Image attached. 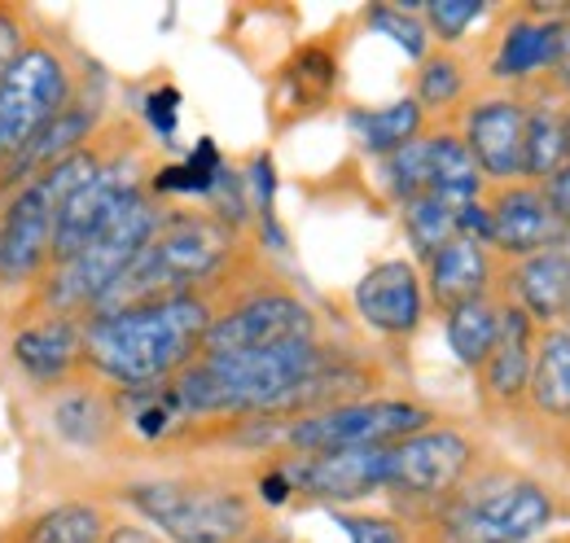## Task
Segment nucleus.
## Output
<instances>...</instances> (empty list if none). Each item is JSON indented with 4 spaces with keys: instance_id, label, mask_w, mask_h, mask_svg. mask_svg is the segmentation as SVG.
<instances>
[{
    "instance_id": "1",
    "label": "nucleus",
    "mask_w": 570,
    "mask_h": 543,
    "mask_svg": "<svg viewBox=\"0 0 570 543\" xmlns=\"http://www.w3.org/2000/svg\"><path fill=\"white\" fill-rule=\"evenodd\" d=\"M212 320V307L198 294H180L149 307H124V312H88L83 364L106 382L124 386L128 395L167 386L203 355Z\"/></svg>"
},
{
    "instance_id": "2",
    "label": "nucleus",
    "mask_w": 570,
    "mask_h": 543,
    "mask_svg": "<svg viewBox=\"0 0 570 543\" xmlns=\"http://www.w3.org/2000/svg\"><path fill=\"white\" fill-rule=\"evenodd\" d=\"M330 355L316 342H289L273 351L242 355H198L185 373L171 377V395L185 416L215 412H282L285 399L312 382Z\"/></svg>"
},
{
    "instance_id": "3",
    "label": "nucleus",
    "mask_w": 570,
    "mask_h": 543,
    "mask_svg": "<svg viewBox=\"0 0 570 543\" xmlns=\"http://www.w3.org/2000/svg\"><path fill=\"white\" fill-rule=\"evenodd\" d=\"M233 250V228H224L215 215H176L163 219L158 233L149 237L132 268L124 272L110 294L92 312H124V307H149L167 303L180 294H194L198 280L224 268Z\"/></svg>"
},
{
    "instance_id": "4",
    "label": "nucleus",
    "mask_w": 570,
    "mask_h": 543,
    "mask_svg": "<svg viewBox=\"0 0 570 543\" xmlns=\"http://www.w3.org/2000/svg\"><path fill=\"white\" fill-rule=\"evenodd\" d=\"M158 224H163L158 206H149L141 189H128L119 206L110 210V219L92 233V241L83 250H75L67 264H53V280L45 285L49 316L92 312L110 294V285L132 268V259L149 246Z\"/></svg>"
},
{
    "instance_id": "5",
    "label": "nucleus",
    "mask_w": 570,
    "mask_h": 543,
    "mask_svg": "<svg viewBox=\"0 0 570 543\" xmlns=\"http://www.w3.org/2000/svg\"><path fill=\"white\" fill-rule=\"evenodd\" d=\"M106 158L97 149H79L58 167L27 180L0 215V280H31L45 264H53V224L79 185L97 176Z\"/></svg>"
},
{
    "instance_id": "6",
    "label": "nucleus",
    "mask_w": 570,
    "mask_h": 543,
    "mask_svg": "<svg viewBox=\"0 0 570 543\" xmlns=\"http://www.w3.org/2000/svg\"><path fill=\"white\" fill-rule=\"evenodd\" d=\"M124 500L171 543H242L255 526L250 500L242 491L207 482H176V477L128 482Z\"/></svg>"
},
{
    "instance_id": "7",
    "label": "nucleus",
    "mask_w": 570,
    "mask_h": 543,
    "mask_svg": "<svg viewBox=\"0 0 570 543\" xmlns=\"http://www.w3.org/2000/svg\"><path fill=\"white\" fill-rule=\"evenodd\" d=\"M75 97L67 58L49 40H27L0 75V162H13Z\"/></svg>"
},
{
    "instance_id": "8",
    "label": "nucleus",
    "mask_w": 570,
    "mask_h": 543,
    "mask_svg": "<svg viewBox=\"0 0 570 543\" xmlns=\"http://www.w3.org/2000/svg\"><path fill=\"white\" fill-rule=\"evenodd\" d=\"M430 407L409 399H352V404L325 407L312 416H298L285 430V443L298 456H321V452H347V447H386L409 434L430 430Z\"/></svg>"
},
{
    "instance_id": "9",
    "label": "nucleus",
    "mask_w": 570,
    "mask_h": 543,
    "mask_svg": "<svg viewBox=\"0 0 570 543\" xmlns=\"http://www.w3.org/2000/svg\"><path fill=\"white\" fill-rule=\"evenodd\" d=\"M553 517L549 495L535 482H492L452 500L443 513L439 540L443 543H527L540 535Z\"/></svg>"
},
{
    "instance_id": "10",
    "label": "nucleus",
    "mask_w": 570,
    "mask_h": 543,
    "mask_svg": "<svg viewBox=\"0 0 570 543\" xmlns=\"http://www.w3.org/2000/svg\"><path fill=\"white\" fill-rule=\"evenodd\" d=\"M289 342H316V320L294 294H255L212 320L203 355H242V351H273Z\"/></svg>"
},
{
    "instance_id": "11",
    "label": "nucleus",
    "mask_w": 570,
    "mask_h": 543,
    "mask_svg": "<svg viewBox=\"0 0 570 543\" xmlns=\"http://www.w3.org/2000/svg\"><path fill=\"white\" fill-rule=\"evenodd\" d=\"M470 461H474V447L465 434L422 430L400 443H386V486L404 495L439 500L461 486V477L470 474Z\"/></svg>"
},
{
    "instance_id": "12",
    "label": "nucleus",
    "mask_w": 570,
    "mask_h": 543,
    "mask_svg": "<svg viewBox=\"0 0 570 543\" xmlns=\"http://www.w3.org/2000/svg\"><path fill=\"white\" fill-rule=\"evenodd\" d=\"M294 491L325 500V504H352L386 486V447H347V452H321L298 456L282 470Z\"/></svg>"
},
{
    "instance_id": "13",
    "label": "nucleus",
    "mask_w": 570,
    "mask_h": 543,
    "mask_svg": "<svg viewBox=\"0 0 570 543\" xmlns=\"http://www.w3.org/2000/svg\"><path fill=\"white\" fill-rule=\"evenodd\" d=\"M352 298H356L360 320L386 338L417 334V325L426 316V289H422V276L409 259H386V264L368 268L356 280Z\"/></svg>"
},
{
    "instance_id": "14",
    "label": "nucleus",
    "mask_w": 570,
    "mask_h": 543,
    "mask_svg": "<svg viewBox=\"0 0 570 543\" xmlns=\"http://www.w3.org/2000/svg\"><path fill=\"white\" fill-rule=\"evenodd\" d=\"M137 189V180L128 176V162H101L97 176L88 185H79L67 206L58 210V224H53V264H67L75 250H83L92 241V233L110 219V210L119 206V198Z\"/></svg>"
},
{
    "instance_id": "15",
    "label": "nucleus",
    "mask_w": 570,
    "mask_h": 543,
    "mask_svg": "<svg viewBox=\"0 0 570 543\" xmlns=\"http://www.w3.org/2000/svg\"><path fill=\"white\" fill-rule=\"evenodd\" d=\"M522 140H527V110L509 97L479 101L465 119V149L483 176L513 180L522 176Z\"/></svg>"
},
{
    "instance_id": "16",
    "label": "nucleus",
    "mask_w": 570,
    "mask_h": 543,
    "mask_svg": "<svg viewBox=\"0 0 570 543\" xmlns=\"http://www.w3.org/2000/svg\"><path fill=\"white\" fill-rule=\"evenodd\" d=\"M9 355L36 386H58L83 364V320L40 316V320H31L13 334Z\"/></svg>"
},
{
    "instance_id": "17",
    "label": "nucleus",
    "mask_w": 570,
    "mask_h": 543,
    "mask_svg": "<svg viewBox=\"0 0 570 543\" xmlns=\"http://www.w3.org/2000/svg\"><path fill=\"white\" fill-rule=\"evenodd\" d=\"M562 237V219L549 210L540 189H504L488 210V241L504 255H540Z\"/></svg>"
},
{
    "instance_id": "18",
    "label": "nucleus",
    "mask_w": 570,
    "mask_h": 543,
    "mask_svg": "<svg viewBox=\"0 0 570 543\" xmlns=\"http://www.w3.org/2000/svg\"><path fill=\"white\" fill-rule=\"evenodd\" d=\"M488 276H492L488 250L474 237H461V233L426 259V285L439 312H452L461 303L488 298Z\"/></svg>"
},
{
    "instance_id": "19",
    "label": "nucleus",
    "mask_w": 570,
    "mask_h": 543,
    "mask_svg": "<svg viewBox=\"0 0 570 543\" xmlns=\"http://www.w3.org/2000/svg\"><path fill=\"white\" fill-rule=\"evenodd\" d=\"M426 198H434V203L452 206V210H465V206L479 203L483 171L470 158L461 136H426Z\"/></svg>"
},
{
    "instance_id": "20",
    "label": "nucleus",
    "mask_w": 570,
    "mask_h": 543,
    "mask_svg": "<svg viewBox=\"0 0 570 543\" xmlns=\"http://www.w3.org/2000/svg\"><path fill=\"white\" fill-rule=\"evenodd\" d=\"M483 377L497 399H518L531 386V316L522 307H500V334Z\"/></svg>"
},
{
    "instance_id": "21",
    "label": "nucleus",
    "mask_w": 570,
    "mask_h": 543,
    "mask_svg": "<svg viewBox=\"0 0 570 543\" xmlns=\"http://www.w3.org/2000/svg\"><path fill=\"white\" fill-rule=\"evenodd\" d=\"M513 294H518V307L531 316V320H558L570 312V264L558 250H540L531 259H522L513 272Z\"/></svg>"
},
{
    "instance_id": "22",
    "label": "nucleus",
    "mask_w": 570,
    "mask_h": 543,
    "mask_svg": "<svg viewBox=\"0 0 570 543\" xmlns=\"http://www.w3.org/2000/svg\"><path fill=\"white\" fill-rule=\"evenodd\" d=\"M352 132L360 136V145L377 158H391L400 154L404 145H413L422 136V106L413 97H400L391 106H377V110H352Z\"/></svg>"
},
{
    "instance_id": "23",
    "label": "nucleus",
    "mask_w": 570,
    "mask_h": 543,
    "mask_svg": "<svg viewBox=\"0 0 570 543\" xmlns=\"http://www.w3.org/2000/svg\"><path fill=\"white\" fill-rule=\"evenodd\" d=\"M558 31H562V22H531V18L513 22L504 31V40H500L492 75L497 79H527L540 67H549L553 49H558Z\"/></svg>"
},
{
    "instance_id": "24",
    "label": "nucleus",
    "mask_w": 570,
    "mask_h": 543,
    "mask_svg": "<svg viewBox=\"0 0 570 543\" xmlns=\"http://www.w3.org/2000/svg\"><path fill=\"white\" fill-rule=\"evenodd\" d=\"M106 513L97 504H83V500H67V504H53L45 513H36L18 543H101L106 540Z\"/></svg>"
},
{
    "instance_id": "25",
    "label": "nucleus",
    "mask_w": 570,
    "mask_h": 543,
    "mask_svg": "<svg viewBox=\"0 0 570 543\" xmlns=\"http://www.w3.org/2000/svg\"><path fill=\"white\" fill-rule=\"evenodd\" d=\"M500 334V307L488 298L461 303L448 312V346L465 368H483Z\"/></svg>"
},
{
    "instance_id": "26",
    "label": "nucleus",
    "mask_w": 570,
    "mask_h": 543,
    "mask_svg": "<svg viewBox=\"0 0 570 543\" xmlns=\"http://www.w3.org/2000/svg\"><path fill=\"white\" fill-rule=\"evenodd\" d=\"M570 162L567 115H553L549 106L527 110V140H522V176L549 180Z\"/></svg>"
},
{
    "instance_id": "27",
    "label": "nucleus",
    "mask_w": 570,
    "mask_h": 543,
    "mask_svg": "<svg viewBox=\"0 0 570 543\" xmlns=\"http://www.w3.org/2000/svg\"><path fill=\"white\" fill-rule=\"evenodd\" d=\"M531 399L549 416H570V334H549L531 359Z\"/></svg>"
},
{
    "instance_id": "28",
    "label": "nucleus",
    "mask_w": 570,
    "mask_h": 543,
    "mask_svg": "<svg viewBox=\"0 0 570 543\" xmlns=\"http://www.w3.org/2000/svg\"><path fill=\"white\" fill-rule=\"evenodd\" d=\"M334 79H338L334 53L321 49V45H312V49H303V53L285 67L282 92L289 97V106H298V110H316V106L334 92Z\"/></svg>"
},
{
    "instance_id": "29",
    "label": "nucleus",
    "mask_w": 570,
    "mask_h": 543,
    "mask_svg": "<svg viewBox=\"0 0 570 543\" xmlns=\"http://www.w3.org/2000/svg\"><path fill=\"white\" fill-rule=\"evenodd\" d=\"M110 416H115V407L106 404L97 391H71L53 404V425L75 447H97L110 430Z\"/></svg>"
},
{
    "instance_id": "30",
    "label": "nucleus",
    "mask_w": 570,
    "mask_h": 543,
    "mask_svg": "<svg viewBox=\"0 0 570 543\" xmlns=\"http://www.w3.org/2000/svg\"><path fill=\"white\" fill-rule=\"evenodd\" d=\"M404 228H409L413 250L430 259L439 246H448L461 233V210L434 203V198H413V203H404Z\"/></svg>"
},
{
    "instance_id": "31",
    "label": "nucleus",
    "mask_w": 570,
    "mask_h": 543,
    "mask_svg": "<svg viewBox=\"0 0 570 543\" xmlns=\"http://www.w3.org/2000/svg\"><path fill=\"white\" fill-rule=\"evenodd\" d=\"M224 171V162H219V154H215L212 140H203L185 162H176V167H163L158 176H154V189L158 194H212L215 189V176Z\"/></svg>"
},
{
    "instance_id": "32",
    "label": "nucleus",
    "mask_w": 570,
    "mask_h": 543,
    "mask_svg": "<svg viewBox=\"0 0 570 543\" xmlns=\"http://www.w3.org/2000/svg\"><path fill=\"white\" fill-rule=\"evenodd\" d=\"M368 27L382 31L386 40H395L409 58H426L430 31L417 22V4H373L368 9Z\"/></svg>"
},
{
    "instance_id": "33",
    "label": "nucleus",
    "mask_w": 570,
    "mask_h": 543,
    "mask_svg": "<svg viewBox=\"0 0 570 543\" xmlns=\"http://www.w3.org/2000/svg\"><path fill=\"white\" fill-rule=\"evenodd\" d=\"M417 13L426 18V31L430 36H439V40H461L483 13H488V4L483 0H430V4H417Z\"/></svg>"
},
{
    "instance_id": "34",
    "label": "nucleus",
    "mask_w": 570,
    "mask_h": 543,
    "mask_svg": "<svg viewBox=\"0 0 570 543\" xmlns=\"http://www.w3.org/2000/svg\"><path fill=\"white\" fill-rule=\"evenodd\" d=\"M461 88H465V75L461 67L452 62V58H426L422 70H417V106H452L456 97H461Z\"/></svg>"
},
{
    "instance_id": "35",
    "label": "nucleus",
    "mask_w": 570,
    "mask_h": 543,
    "mask_svg": "<svg viewBox=\"0 0 570 543\" xmlns=\"http://www.w3.org/2000/svg\"><path fill=\"white\" fill-rule=\"evenodd\" d=\"M246 180H250V189H255V210H259V219H264L268 246H282V228H277V219H273V194H277V171H273V158H268V154H259V158L250 162Z\"/></svg>"
},
{
    "instance_id": "36",
    "label": "nucleus",
    "mask_w": 570,
    "mask_h": 543,
    "mask_svg": "<svg viewBox=\"0 0 570 543\" xmlns=\"http://www.w3.org/2000/svg\"><path fill=\"white\" fill-rule=\"evenodd\" d=\"M352 543H409V531L395 517H373V513H338L334 517Z\"/></svg>"
},
{
    "instance_id": "37",
    "label": "nucleus",
    "mask_w": 570,
    "mask_h": 543,
    "mask_svg": "<svg viewBox=\"0 0 570 543\" xmlns=\"http://www.w3.org/2000/svg\"><path fill=\"white\" fill-rule=\"evenodd\" d=\"M145 119H149V128L163 140H171L176 136V119H180V92L176 88H154L145 97Z\"/></svg>"
},
{
    "instance_id": "38",
    "label": "nucleus",
    "mask_w": 570,
    "mask_h": 543,
    "mask_svg": "<svg viewBox=\"0 0 570 543\" xmlns=\"http://www.w3.org/2000/svg\"><path fill=\"white\" fill-rule=\"evenodd\" d=\"M22 45H27V40H22V13H18L13 4H0V75L18 58Z\"/></svg>"
},
{
    "instance_id": "39",
    "label": "nucleus",
    "mask_w": 570,
    "mask_h": 543,
    "mask_svg": "<svg viewBox=\"0 0 570 543\" xmlns=\"http://www.w3.org/2000/svg\"><path fill=\"white\" fill-rule=\"evenodd\" d=\"M540 194H544L549 210H553L562 224H570V162L558 171V176H549V180H544V189H540Z\"/></svg>"
},
{
    "instance_id": "40",
    "label": "nucleus",
    "mask_w": 570,
    "mask_h": 543,
    "mask_svg": "<svg viewBox=\"0 0 570 543\" xmlns=\"http://www.w3.org/2000/svg\"><path fill=\"white\" fill-rule=\"evenodd\" d=\"M259 495H264L268 504H285V500L294 495V486H289V477L277 470V474H268L264 482H259Z\"/></svg>"
},
{
    "instance_id": "41",
    "label": "nucleus",
    "mask_w": 570,
    "mask_h": 543,
    "mask_svg": "<svg viewBox=\"0 0 570 543\" xmlns=\"http://www.w3.org/2000/svg\"><path fill=\"white\" fill-rule=\"evenodd\" d=\"M549 67L558 70V79L570 88V22H562V31H558V49H553V62Z\"/></svg>"
},
{
    "instance_id": "42",
    "label": "nucleus",
    "mask_w": 570,
    "mask_h": 543,
    "mask_svg": "<svg viewBox=\"0 0 570 543\" xmlns=\"http://www.w3.org/2000/svg\"><path fill=\"white\" fill-rule=\"evenodd\" d=\"M101 543H163L158 535H149L145 526H110Z\"/></svg>"
},
{
    "instance_id": "43",
    "label": "nucleus",
    "mask_w": 570,
    "mask_h": 543,
    "mask_svg": "<svg viewBox=\"0 0 570 543\" xmlns=\"http://www.w3.org/2000/svg\"><path fill=\"white\" fill-rule=\"evenodd\" d=\"M553 250L570 264V224H562V237H558V246H553Z\"/></svg>"
},
{
    "instance_id": "44",
    "label": "nucleus",
    "mask_w": 570,
    "mask_h": 543,
    "mask_svg": "<svg viewBox=\"0 0 570 543\" xmlns=\"http://www.w3.org/2000/svg\"><path fill=\"white\" fill-rule=\"evenodd\" d=\"M242 543H285L282 535H246Z\"/></svg>"
},
{
    "instance_id": "45",
    "label": "nucleus",
    "mask_w": 570,
    "mask_h": 543,
    "mask_svg": "<svg viewBox=\"0 0 570 543\" xmlns=\"http://www.w3.org/2000/svg\"><path fill=\"white\" fill-rule=\"evenodd\" d=\"M567 132H570V119H567Z\"/></svg>"
},
{
    "instance_id": "46",
    "label": "nucleus",
    "mask_w": 570,
    "mask_h": 543,
    "mask_svg": "<svg viewBox=\"0 0 570 543\" xmlns=\"http://www.w3.org/2000/svg\"><path fill=\"white\" fill-rule=\"evenodd\" d=\"M567 316H570V312H567Z\"/></svg>"
}]
</instances>
